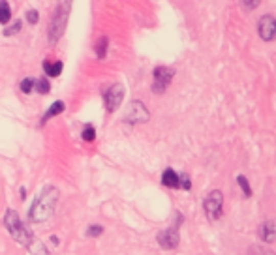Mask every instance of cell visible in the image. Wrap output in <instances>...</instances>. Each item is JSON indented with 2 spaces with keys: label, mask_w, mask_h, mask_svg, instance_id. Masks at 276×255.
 <instances>
[{
  "label": "cell",
  "mask_w": 276,
  "mask_h": 255,
  "mask_svg": "<svg viewBox=\"0 0 276 255\" xmlns=\"http://www.w3.org/2000/svg\"><path fill=\"white\" fill-rule=\"evenodd\" d=\"M34 87H36V79H30V77L23 79L21 85H19V88H21V92L23 94H30L32 90H34Z\"/></svg>",
  "instance_id": "cell-19"
},
{
  "label": "cell",
  "mask_w": 276,
  "mask_h": 255,
  "mask_svg": "<svg viewBox=\"0 0 276 255\" xmlns=\"http://www.w3.org/2000/svg\"><path fill=\"white\" fill-rule=\"evenodd\" d=\"M81 137H83V141H86V143H92V141L96 139V130H94V126H85Z\"/></svg>",
  "instance_id": "cell-21"
},
{
  "label": "cell",
  "mask_w": 276,
  "mask_h": 255,
  "mask_svg": "<svg viewBox=\"0 0 276 255\" xmlns=\"http://www.w3.org/2000/svg\"><path fill=\"white\" fill-rule=\"evenodd\" d=\"M259 38L265 41L276 40V17L274 15H263L258 23Z\"/></svg>",
  "instance_id": "cell-9"
},
{
  "label": "cell",
  "mask_w": 276,
  "mask_h": 255,
  "mask_svg": "<svg viewBox=\"0 0 276 255\" xmlns=\"http://www.w3.org/2000/svg\"><path fill=\"white\" fill-rule=\"evenodd\" d=\"M149 118H150L149 109L141 101H132V104L128 105L126 115H124V122H128V124H141V122H147Z\"/></svg>",
  "instance_id": "cell-6"
},
{
  "label": "cell",
  "mask_w": 276,
  "mask_h": 255,
  "mask_svg": "<svg viewBox=\"0 0 276 255\" xmlns=\"http://www.w3.org/2000/svg\"><path fill=\"white\" fill-rule=\"evenodd\" d=\"M237 184L241 186L242 193H244L246 197H250V195H252V188H250V184H248V180H246V176H244V174H239V176H237Z\"/></svg>",
  "instance_id": "cell-18"
},
{
  "label": "cell",
  "mask_w": 276,
  "mask_h": 255,
  "mask_svg": "<svg viewBox=\"0 0 276 255\" xmlns=\"http://www.w3.org/2000/svg\"><path fill=\"white\" fill-rule=\"evenodd\" d=\"M162 184L167 186V188L177 190L178 188V173H175L173 169H166L164 174H162Z\"/></svg>",
  "instance_id": "cell-12"
},
{
  "label": "cell",
  "mask_w": 276,
  "mask_h": 255,
  "mask_svg": "<svg viewBox=\"0 0 276 255\" xmlns=\"http://www.w3.org/2000/svg\"><path fill=\"white\" fill-rule=\"evenodd\" d=\"M70 8H72V2H60L57 10H55V15L51 19V27H49V41L51 43H57L62 38L66 24H68Z\"/></svg>",
  "instance_id": "cell-3"
},
{
  "label": "cell",
  "mask_w": 276,
  "mask_h": 255,
  "mask_svg": "<svg viewBox=\"0 0 276 255\" xmlns=\"http://www.w3.org/2000/svg\"><path fill=\"white\" fill-rule=\"evenodd\" d=\"M38 19H40L38 10H29V12H27V21H29L30 24H36L38 23Z\"/></svg>",
  "instance_id": "cell-24"
},
{
  "label": "cell",
  "mask_w": 276,
  "mask_h": 255,
  "mask_svg": "<svg viewBox=\"0 0 276 255\" xmlns=\"http://www.w3.org/2000/svg\"><path fill=\"white\" fill-rule=\"evenodd\" d=\"M58 197H60V191L55 188V186H49L45 190L41 191V195L34 201L32 209L29 210V218L30 221H36V223H41V221L49 220L57 209Z\"/></svg>",
  "instance_id": "cell-1"
},
{
  "label": "cell",
  "mask_w": 276,
  "mask_h": 255,
  "mask_svg": "<svg viewBox=\"0 0 276 255\" xmlns=\"http://www.w3.org/2000/svg\"><path fill=\"white\" fill-rule=\"evenodd\" d=\"M96 57L98 58H105V55H107V49H109V38H105V36H102L98 41H96Z\"/></svg>",
  "instance_id": "cell-14"
},
{
  "label": "cell",
  "mask_w": 276,
  "mask_h": 255,
  "mask_svg": "<svg viewBox=\"0 0 276 255\" xmlns=\"http://www.w3.org/2000/svg\"><path fill=\"white\" fill-rule=\"evenodd\" d=\"M242 6H244V8H250V10H252V8L259 6V0H252V2H242Z\"/></svg>",
  "instance_id": "cell-26"
},
{
  "label": "cell",
  "mask_w": 276,
  "mask_h": 255,
  "mask_svg": "<svg viewBox=\"0 0 276 255\" xmlns=\"http://www.w3.org/2000/svg\"><path fill=\"white\" fill-rule=\"evenodd\" d=\"M64 64L60 60L57 62H51V60H43V71L47 73V77H58L62 73Z\"/></svg>",
  "instance_id": "cell-11"
},
{
  "label": "cell",
  "mask_w": 276,
  "mask_h": 255,
  "mask_svg": "<svg viewBox=\"0 0 276 255\" xmlns=\"http://www.w3.org/2000/svg\"><path fill=\"white\" fill-rule=\"evenodd\" d=\"M4 227L12 235L13 240L23 244V246H30V242L34 240L32 233L25 227V223L21 221V218H19V214L15 210H6V214H4Z\"/></svg>",
  "instance_id": "cell-2"
},
{
  "label": "cell",
  "mask_w": 276,
  "mask_h": 255,
  "mask_svg": "<svg viewBox=\"0 0 276 255\" xmlns=\"http://www.w3.org/2000/svg\"><path fill=\"white\" fill-rule=\"evenodd\" d=\"M203 209H205V214L211 221L220 220L222 212H224V193L220 190H213L207 195V199L203 201Z\"/></svg>",
  "instance_id": "cell-4"
},
{
  "label": "cell",
  "mask_w": 276,
  "mask_h": 255,
  "mask_svg": "<svg viewBox=\"0 0 276 255\" xmlns=\"http://www.w3.org/2000/svg\"><path fill=\"white\" fill-rule=\"evenodd\" d=\"M178 188H182L184 191H190L192 190V180H190V174H178Z\"/></svg>",
  "instance_id": "cell-20"
},
{
  "label": "cell",
  "mask_w": 276,
  "mask_h": 255,
  "mask_svg": "<svg viewBox=\"0 0 276 255\" xmlns=\"http://www.w3.org/2000/svg\"><path fill=\"white\" fill-rule=\"evenodd\" d=\"M122 99H124V87H122L121 83H115L105 92V109H107V113H115L121 107Z\"/></svg>",
  "instance_id": "cell-7"
},
{
  "label": "cell",
  "mask_w": 276,
  "mask_h": 255,
  "mask_svg": "<svg viewBox=\"0 0 276 255\" xmlns=\"http://www.w3.org/2000/svg\"><path fill=\"white\" fill-rule=\"evenodd\" d=\"M64 109H66L64 101H55V104H53L51 107H49V109L45 111V115H43V120H41V122L49 120V118H55L57 115H62Z\"/></svg>",
  "instance_id": "cell-13"
},
{
  "label": "cell",
  "mask_w": 276,
  "mask_h": 255,
  "mask_svg": "<svg viewBox=\"0 0 276 255\" xmlns=\"http://www.w3.org/2000/svg\"><path fill=\"white\" fill-rule=\"evenodd\" d=\"M178 225H180V221H178L177 225H173L169 227V229H166V231L158 233L156 240H158V244H160L164 249H175L178 246V240H180V237H178Z\"/></svg>",
  "instance_id": "cell-8"
},
{
  "label": "cell",
  "mask_w": 276,
  "mask_h": 255,
  "mask_svg": "<svg viewBox=\"0 0 276 255\" xmlns=\"http://www.w3.org/2000/svg\"><path fill=\"white\" fill-rule=\"evenodd\" d=\"M10 19H12L10 4H8V2H0V24L10 23Z\"/></svg>",
  "instance_id": "cell-16"
},
{
  "label": "cell",
  "mask_w": 276,
  "mask_h": 255,
  "mask_svg": "<svg viewBox=\"0 0 276 255\" xmlns=\"http://www.w3.org/2000/svg\"><path fill=\"white\" fill-rule=\"evenodd\" d=\"M259 237H261V240L267 244L274 242L276 240V221H272V220L263 221L261 227H259Z\"/></svg>",
  "instance_id": "cell-10"
},
{
  "label": "cell",
  "mask_w": 276,
  "mask_h": 255,
  "mask_svg": "<svg viewBox=\"0 0 276 255\" xmlns=\"http://www.w3.org/2000/svg\"><path fill=\"white\" fill-rule=\"evenodd\" d=\"M252 253L254 255H276L272 253V251H269V249H259V248H252Z\"/></svg>",
  "instance_id": "cell-25"
},
{
  "label": "cell",
  "mask_w": 276,
  "mask_h": 255,
  "mask_svg": "<svg viewBox=\"0 0 276 255\" xmlns=\"http://www.w3.org/2000/svg\"><path fill=\"white\" fill-rule=\"evenodd\" d=\"M102 233H104V227L102 225H90L86 229V235H88V237H100Z\"/></svg>",
  "instance_id": "cell-23"
},
{
  "label": "cell",
  "mask_w": 276,
  "mask_h": 255,
  "mask_svg": "<svg viewBox=\"0 0 276 255\" xmlns=\"http://www.w3.org/2000/svg\"><path fill=\"white\" fill-rule=\"evenodd\" d=\"M175 77V70L167 68V66H158L154 68V83H152V92L154 94H164L166 88L169 87L171 79Z\"/></svg>",
  "instance_id": "cell-5"
},
{
  "label": "cell",
  "mask_w": 276,
  "mask_h": 255,
  "mask_svg": "<svg viewBox=\"0 0 276 255\" xmlns=\"http://www.w3.org/2000/svg\"><path fill=\"white\" fill-rule=\"evenodd\" d=\"M34 90H38L40 94H49L51 92V83L47 81L45 77H43V79H36Z\"/></svg>",
  "instance_id": "cell-17"
},
{
  "label": "cell",
  "mask_w": 276,
  "mask_h": 255,
  "mask_svg": "<svg viewBox=\"0 0 276 255\" xmlns=\"http://www.w3.org/2000/svg\"><path fill=\"white\" fill-rule=\"evenodd\" d=\"M29 251L32 255H49V251L45 249V246H43V242H40V240H32L29 246Z\"/></svg>",
  "instance_id": "cell-15"
},
{
  "label": "cell",
  "mask_w": 276,
  "mask_h": 255,
  "mask_svg": "<svg viewBox=\"0 0 276 255\" xmlns=\"http://www.w3.org/2000/svg\"><path fill=\"white\" fill-rule=\"evenodd\" d=\"M21 29H23V23L21 21H13L12 27H6L4 29V36H13V34H17V32H21Z\"/></svg>",
  "instance_id": "cell-22"
}]
</instances>
